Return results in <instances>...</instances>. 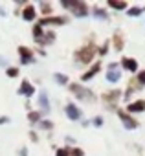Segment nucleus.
<instances>
[{"label":"nucleus","mask_w":145,"mask_h":156,"mask_svg":"<svg viewBox=\"0 0 145 156\" xmlns=\"http://www.w3.org/2000/svg\"><path fill=\"white\" fill-rule=\"evenodd\" d=\"M62 6H66V8H72L74 9V15H77V17H85L87 13H88V9H87V4H83V2H61Z\"/></svg>","instance_id":"nucleus-1"},{"label":"nucleus","mask_w":145,"mask_h":156,"mask_svg":"<svg viewBox=\"0 0 145 156\" xmlns=\"http://www.w3.org/2000/svg\"><path fill=\"white\" fill-rule=\"evenodd\" d=\"M92 57H94V46H87V48H83V50L77 51V59H79L81 62H85V64L90 62Z\"/></svg>","instance_id":"nucleus-2"},{"label":"nucleus","mask_w":145,"mask_h":156,"mask_svg":"<svg viewBox=\"0 0 145 156\" xmlns=\"http://www.w3.org/2000/svg\"><path fill=\"white\" fill-rule=\"evenodd\" d=\"M118 114H119V118H121V121H123V125H125L127 129H136V127H138V121H136V119H132L127 112L118 110Z\"/></svg>","instance_id":"nucleus-3"},{"label":"nucleus","mask_w":145,"mask_h":156,"mask_svg":"<svg viewBox=\"0 0 145 156\" xmlns=\"http://www.w3.org/2000/svg\"><path fill=\"white\" fill-rule=\"evenodd\" d=\"M119 75H121V73H119V70H118V64L112 62V64L108 66V72H107V79H108L110 83H116V81H119Z\"/></svg>","instance_id":"nucleus-4"},{"label":"nucleus","mask_w":145,"mask_h":156,"mask_svg":"<svg viewBox=\"0 0 145 156\" xmlns=\"http://www.w3.org/2000/svg\"><path fill=\"white\" fill-rule=\"evenodd\" d=\"M72 90L77 94L79 99H92V92L87 90V88H83V87H79V85H72Z\"/></svg>","instance_id":"nucleus-5"},{"label":"nucleus","mask_w":145,"mask_h":156,"mask_svg":"<svg viewBox=\"0 0 145 156\" xmlns=\"http://www.w3.org/2000/svg\"><path fill=\"white\" fill-rule=\"evenodd\" d=\"M66 116L70 119H79L81 118V112H79V108L74 103H70V105H66Z\"/></svg>","instance_id":"nucleus-6"},{"label":"nucleus","mask_w":145,"mask_h":156,"mask_svg":"<svg viewBox=\"0 0 145 156\" xmlns=\"http://www.w3.org/2000/svg\"><path fill=\"white\" fill-rule=\"evenodd\" d=\"M129 112H143L145 110V101L143 99H140V101H134V103H130L129 105V108H127Z\"/></svg>","instance_id":"nucleus-7"},{"label":"nucleus","mask_w":145,"mask_h":156,"mask_svg":"<svg viewBox=\"0 0 145 156\" xmlns=\"http://www.w3.org/2000/svg\"><path fill=\"white\" fill-rule=\"evenodd\" d=\"M121 64H123V68H127L129 72H136V68H138V62H136L134 59H129V57H123Z\"/></svg>","instance_id":"nucleus-8"},{"label":"nucleus","mask_w":145,"mask_h":156,"mask_svg":"<svg viewBox=\"0 0 145 156\" xmlns=\"http://www.w3.org/2000/svg\"><path fill=\"white\" fill-rule=\"evenodd\" d=\"M19 92H20V94H24L26 98H31V96H33V92H35V88H33V87H31L30 83H26V81H24Z\"/></svg>","instance_id":"nucleus-9"},{"label":"nucleus","mask_w":145,"mask_h":156,"mask_svg":"<svg viewBox=\"0 0 145 156\" xmlns=\"http://www.w3.org/2000/svg\"><path fill=\"white\" fill-rule=\"evenodd\" d=\"M41 24H42V26H46V24H66V19H61V17H55V19H44Z\"/></svg>","instance_id":"nucleus-10"},{"label":"nucleus","mask_w":145,"mask_h":156,"mask_svg":"<svg viewBox=\"0 0 145 156\" xmlns=\"http://www.w3.org/2000/svg\"><path fill=\"white\" fill-rule=\"evenodd\" d=\"M99 66H101L99 62H97V64H94V68H92V70H88V72H87V73L83 75V81H88L90 77H94V75H96V73L99 72Z\"/></svg>","instance_id":"nucleus-11"},{"label":"nucleus","mask_w":145,"mask_h":156,"mask_svg":"<svg viewBox=\"0 0 145 156\" xmlns=\"http://www.w3.org/2000/svg\"><path fill=\"white\" fill-rule=\"evenodd\" d=\"M22 17H24V20H33V19H35V9H33L31 6H28V8L24 9V15H22Z\"/></svg>","instance_id":"nucleus-12"},{"label":"nucleus","mask_w":145,"mask_h":156,"mask_svg":"<svg viewBox=\"0 0 145 156\" xmlns=\"http://www.w3.org/2000/svg\"><path fill=\"white\" fill-rule=\"evenodd\" d=\"M19 51H20V55H22V62H30V61H31V59H33V57H31V55H30V51H28V50H26V48H20V50H19Z\"/></svg>","instance_id":"nucleus-13"},{"label":"nucleus","mask_w":145,"mask_h":156,"mask_svg":"<svg viewBox=\"0 0 145 156\" xmlns=\"http://www.w3.org/2000/svg\"><path fill=\"white\" fill-rule=\"evenodd\" d=\"M108 6H110V8H114V9H125V8H127V4H125V2H116V0H110Z\"/></svg>","instance_id":"nucleus-14"},{"label":"nucleus","mask_w":145,"mask_h":156,"mask_svg":"<svg viewBox=\"0 0 145 156\" xmlns=\"http://www.w3.org/2000/svg\"><path fill=\"white\" fill-rule=\"evenodd\" d=\"M118 98H119V92H118V90H114V92H110V94H107V96H105V101H108V103L112 101V103H114Z\"/></svg>","instance_id":"nucleus-15"},{"label":"nucleus","mask_w":145,"mask_h":156,"mask_svg":"<svg viewBox=\"0 0 145 156\" xmlns=\"http://www.w3.org/2000/svg\"><path fill=\"white\" fill-rule=\"evenodd\" d=\"M145 11V8H132V9H129V15L130 17H138V15H141Z\"/></svg>","instance_id":"nucleus-16"},{"label":"nucleus","mask_w":145,"mask_h":156,"mask_svg":"<svg viewBox=\"0 0 145 156\" xmlns=\"http://www.w3.org/2000/svg\"><path fill=\"white\" fill-rule=\"evenodd\" d=\"M55 79H57V83H61V85H66L68 77H66V75H61V73H55Z\"/></svg>","instance_id":"nucleus-17"},{"label":"nucleus","mask_w":145,"mask_h":156,"mask_svg":"<svg viewBox=\"0 0 145 156\" xmlns=\"http://www.w3.org/2000/svg\"><path fill=\"white\" fill-rule=\"evenodd\" d=\"M94 15L99 17V19H105V20H107V13H105L103 9H97V8H96V9H94Z\"/></svg>","instance_id":"nucleus-18"},{"label":"nucleus","mask_w":145,"mask_h":156,"mask_svg":"<svg viewBox=\"0 0 145 156\" xmlns=\"http://www.w3.org/2000/svg\"><path fill=\"white\" fill-rule=\"evenodd\" d=\"M140 85H145V72H140L138 73V79H136Z\"/></svg>","instance_id":"nucleus-19"},{"label":"nucleus","mask_w":145,"mask_h":156,"mask_svg":"<svg viewBox=\"0 0 145 156\" xmlns=\"http://www.w3.org/2000/svg\"><path fill=\"white\" fill-rule=\"evenodd\" d=\"M123 48V42H121V37L116 35V50H121Z\"/></svg>","instance_id":"nucleus-20"},{"label":"nucleus","mask_w":145,"mask_h":156,"mask_svg":"<svg viewBox=\"0 0 145 156\" xmlns=\"http://www.w3.org/2000/svg\"><path fill=\"white\" fill-rule=\"evenodd\" d=\"M70 156H85V152L81 151V149H74V151H72V154Z\"/></svg>","instance_id":"nucleus-21"},{"label":"nucleus","mask_w":145,"mask_h":156,"mask_svg":"<svg viewBox=\"0 0 145 156\" xmlns=\"http://www.w3.org/2000/svg\"><path fill=\"white\" fill-rule=\"evenodd\" d=\"M8 75H9V77H15V75H19V70H17V68H9V70H8Z\"/></svg>","instance_id":"nucleus-22"},{"label":"nucleus","mask_w":145,"mask_h":156,"mask_svg":"<svg viewBox=\"0 0 145 156\" xmlns=\"http://www.w3.org/2000/svg\"><path fill=\"white\" fill-rule=\"evenodd\" d=\"M28 118H30V121H37V119H39V114L33 112V114H28Z\"/></svg>","instance_id":"nucleus-23"},{"label":"nucleus","mask_w":145,"mask_h":156,"mask_svg":"<svg viewBox=\"0 0 145 156\" xmlns=\"http://www.w3.org/2000/svg\"><path fill=\"white\" fill-rule=\"evenodd\" d=\"M57 156H68V151L66 149H59L57 151Z\"/></svg>","instance_id":"nucleus-24"},{"label":"nucleus","mask_w":145,"mask_h":156,"mask_svg":"<svg viewBox=\"0 0 145 156\" xmlns=\"http://www.w3.org/2000/svg\"><path fill=\"white\" fill-rule=\"evenodd\" d=\"M41 127H42V129H51V123H50V121H42Z\"/></svg>","instance_id":"nucleus-25"},{"label":"nucleus","mask_w":145,"mask_h":156,"mask_svg":"<svg viewBox=\"0 0 145 156\" xmlns=\"http://www.w3.org/2000/svg\"><path fill=\"white\" fill-rule=\"evenodd\" d=\"M107 48H108V44H103V46H101V50H99V53H101V55H105V53H107Z\"/></svg>","instance_id":"nucleus-26"},{"label":"nucleus","mask_w":145,"mask_h":156,"mask_svg":"<svg viewBox=\"0 0 145 156\" xmlns=\"http://www.w3.org/2000/svg\"><path fill=\"white\" fill-rule=\"evenodd\" d=\"M101 123H103L101 118H96V119H94V125H96V127H101Z\"/></svg>","instance_id":"nucleus-27"},{"label":"nucleus","mask_w":145,"mask_h":156,"mask_svg":"<svg viewBox=\"0 0 145 156\" xmlns=\"http://www.w3.org/2000/svg\"><path fill=\"white\" fill-rule=\"evenodd\" d=\"M42 13H51V8H50V6H44V8H42Z\"/></svg>","instance_id":"nucleus-28"},{"label":"nucleus","mask_w":145,"mask_h":156,"mask_svg":"<svg viewBox=\"0 0 145 156\" xmlns=\"http://www.w3.org/2000/svg\"><path fill=\"white\" fill-rule=\"evenodd\" d=\"M8 121H9L8 118H0V125H2V123H8Z\"/></svg>","instance_id":"nucleus-29"}]
</instances>
